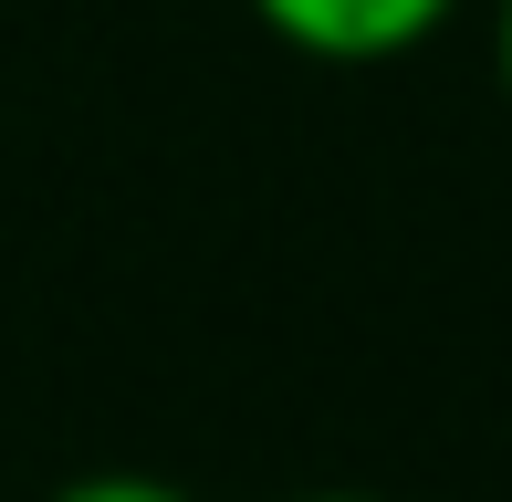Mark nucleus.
I'll use <instances>...</instances> for the list:
<instances>
[{"mask_svg":"<svg viewBox=\"0 0 512 502\" xmlns=\"http://www.w3.org/2000/svg\"><path fill=\"white\" fill-rule=\"evenodd\" d=\"M251 21H262L283 53L304 63H345V74H366V63H398L418 42L439 32V21L460 11V0H241Z\"/></svg>","mask_w":512,"mask_h":502,"instance_id":"1","label":"nucleus"},{"mask_svg":"<svg viewBox=\"0 0 512 502\" xmlns=\"http://www.w3.org/2000/svg\"><path fill=\"white\" fill-rule=\"evenodd\" d=\"M42 502H199V492L168 482V471H74V482H53Z\"/></svg>","mask_w":512,"mask_h":502,"instance_id":"2","label":"nucleus"},{"mask_svg":"<svg viewBox=\"0 0 512 502\" xmlns=\"http://www.w3.org/2000/svg\"><path fill=\"white\" fill-rule=\"evenodd\" d=\"M492 74H502V105H512V0L492 11Z\"/></svg>","mask_w":512,"mask_h":502,"instance_id":"3","label":"nucleus"},{"mask_svg":"<svg viewBox=\"0 0 512 502\" xmlns=\"http://www.w3.org/2000/svg\"><path fill=\"white\" fill-rule=\"evenodd\" d=\"M283 502H387V492H345V482H314V492H283Z\"/></svg>","mask_w":512,"mask_h":502,"instance_id":"4","label":"nucleus"}]
</instances>
